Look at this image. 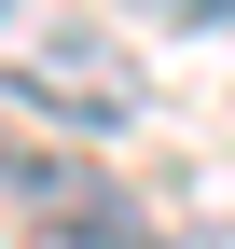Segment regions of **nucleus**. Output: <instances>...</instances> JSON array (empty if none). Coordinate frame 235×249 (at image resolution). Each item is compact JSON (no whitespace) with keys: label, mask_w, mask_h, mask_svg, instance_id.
Wrapping results in <instances>:
<instances>
[{"label":"nucleus","mask_w":235,"mask_h":249,"mask_svg":"<svg viewBox=\"0 0 235 249\" xmlns=\"http://www.w3.org/2000/svg\"><path fill=\"white\" fill-rule=\"evenodd\" d=\"M42 249H180V235H166V222H152V208H138V194H125V180H97V166H83V180H69V194H55V208H42Z\"/></svg>","instance_id":"2"},{"label":"nucleus","mask_w":235,"mask_h":249,"mask_svg":"<svg viewBox=\"0 0 235 249\" xmlns=\"http://www.w3.org/2000/svg\"><path fill=\"white\" fill-rule=\"evenodd\" d=\"M0 97H14L28 124H83V139H125V124L152 111V83H138L125 55L97 42V28H42V42L0 70Z\"/></svg>","instance_id":"1"},{"label":"nucleus","mask_w":235,"mask_h":249,"mask_svg":"<svg viewBox=\"0 0 235 249\" xmlns=\"http://www.w3.org/2000/svg\"><path fill=\"white\" fill-rule=\"evenodd\" d=\"M0 14H14V0H0Z\"/></svg>","instance_id":"4"},{"label":"nucleus","mask_w":235,"mask_h":249,"mask_svg":"<svg viewBox=\"0 0 235 249\" xmlns=\"http://www.w3.org/2000/svg\"><path fill=\"white\" fill-rule=\"evenodd\" d=\"M125 14H152V28H235V0H125Z\"/></svg>","instance_id":"3"}]
</instances>
